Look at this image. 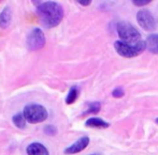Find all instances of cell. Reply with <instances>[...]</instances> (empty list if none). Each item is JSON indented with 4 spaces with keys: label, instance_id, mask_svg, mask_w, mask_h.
Wrapping results in <instances>:
<instances>
[{
    "label": "cell",
    "instance_id": "19",
    "mask_svg": "<svg viewBox=\"0 0 158 155\" xmlns=\"http://www.w3.org/2000/svg\"><path fill=\"white\" fill-rule=\"evenodd\" d=\"M92 155H100V154H92Z\"/></svg>",
    "mask_w": 158,
    "mask_h": 155
},
{
    "label": "cell",
    "instance_id": "10",
    "mask_svg": "<svg viewBox=\"0 0 158 155\" xmlns=\"http://www.w3.org/2000/svg\"><path fill=\"white\" fill-rule=\"evenodd\" d=\"M146 47L152 54L158 55V34H152L148 37Z\"/></svg>",
    "mask_w": 158,
    "mask_h": 155
},
{
    "label": "cell",
    "instance_id": "8",
    "mask_svg": "<svg viewBox=\"0 0 158 155\" xmlns=\"http://www.w3.org/2000/svg\"><path fill=\"white\" fill-rule=\"evenodd\" d=\"M26 152L28 155H50L48 151L42 143L32 142L26 148Z\"/></svg>",
    "mask_w": 158,
    "mask_h": 155
},
{
    "label": "cell",
    "instance_id": "7",
    "mask_svg": "<svg viewBox=\"0 0 158 155\" xmlns=\"http://www.w3.org/2000/svg\"><path fill=\"white\" fill-rule=\"evenodd\" d=\"M89 143V138L86 136L80 138L79 140L75 141L73 145H71L70 147H68L64 150V153L66 154H74V153H79V152L83 151Z\"/></svg>",
    "mask_w": 158,
    "mask_h": 155
},
{
    "label": "cell",
    "instance_id": "2",
    "mask_svg": "<svg viewBox=\"0 0 158 155\" xmlns=\"http://www.w3.org/2000/svg\"><path fill=\"white\" fill-rule=\"evenodd\" d=\"M23 114L25 117L26 121L29 123L35 124L41 123L48 119V110L45 107L39 104H29L26 105L23 110Z\"/></svg>",
    "mask_w": 158,
    "mask_h": 155
},
{
    "label": "cell",
    "instance_id": "17",
    "mask_svg": "<svg viewBox=\"0 0 158 155\" xmlns=\"http://www.w3.org/2000/svg\"><path fill=\"white\" fill-rule=\"evenodd\" d=\"M133 4L135 6H145V4H148L151 2V0H133Z\"/></svg>",
    "mask_w": 158,
    "mask_h": 155
},
{
    "label": "cell",
    "instance_id": "18",
    "mask_svg": "<svg viewBox=\"0 0 158 155\" xmlns=\"http://www.w3.org/2000/svg\"><path fill=\"white\" fill-rule=\"evenodd\" d=\"M79 2L80 4H82V6H88V4H90V0H86V1H83V0H79Z\"/></svg>",
    "mask_w": 158,
    "mask_h": 155
},
{
    "label": "cell",
    "instance_id": "20",
    "mask_svg": "<svg viewBox=\"0 0 158 155\" xmlns=\"http://www.w3.org/2000/svg\"><path fill=\"white\" fill-rule=\"evenodd\" d=\"M156 122H157V123H158V119H156Z\"/></svg>",
    "mask_w": 158,
    "mask_h": 155
},
{
    "label": "cell",
    "instance_id": "3",
    "mask_svg": "<svg viewBox=\"0 0 158 155\" xmlns=\"http://www.w3.org/2000/svg\"><path fill=\"white\" fill-rule=\"evenodd\" d=\"M117 33L122 39V42L130 45H135L142 41L139 31L127 21H121L117 24Z\"/></svg>",
    "mask_w": 158,
    "mask_h": 155
},
{
    "label": "cell",
    "instance_id": "15",
    "mask_svg": "<svg viewBox=\"0 0 158 155\" xmlns=\"http://www.w3.org/2000/svg\"><path fill=\"white\" fill-rule=\"evenodd\" d=\"M56 127L53 125H48L44 127V133H46L48 135H55L56 134Z\"/></svg>",
    "mask_w": 158,
    "mask_h": 155
},
{
    "label": "cell",
    "instance_id": "6",
    "mask_svg": "<svg viewBox=\"0 0 158 155\" xmlns=\"http://www.w3.org/2000/svg\"><path fill=\"white\" fill-rule=\"evenodd\" d=\"M137 21L139 25L146 31H153L156 28V21L154 16L146 10H141L138 12Z\"/></svg>",
    "mask_w": 158,
    "mask_h": 155
},
{
    "label": "cell",
    "instance_id": "4",
    "mask_svg": "<svg viewBox=\"0 0 158 155\" xmlns=\"http://www.w3.org/2000/svg\"><path fill=\"white\" fill-rule=\"evenodd\" d=\"M114 47L121 56L125 57V58H132V57H137L138 55H140L145 49L146 43L144 41H140L135 45H130V44H127L125 42L117 41L115 42Z\"/></svg>",
    "mask_w": 158,
    "mask_h": 155
},
{
    "label": "cell",
    "instance_id": "1",
    "mask_svg": "<svg viewBox=\"0 0 158 155\" xmlns=\"http://www.w3.org/2000/svg\"><path fill=\"white\" fill-rule=\"evenodd\" d=\"M37 14L41 24L45 28L56 27L60 24L64 17V9L55 1L40 2L37 8Z\"/></svg>",
    "mask_w": 158,
    "mask_h": 155
},
{
    "label": "cell",
    "instance_id": "12",
    "mask_svg": "<svg viewBox=\"0 0 158 155\" xmlns=\"http://www.w3.org/2000/svg\"><path fill=\"white\" fill-rule=\"evenodd\" d=\"M12 122L15 126H16V127L23 130V128L26 126V119H25V117H24L23 112H22V114L19 112V114H14L13 118H12Z\"/></svg>",
    "mask_w": 158,
    "mask_h": 155
},
{
    "label": "cell",
    "instance_id": "5",
    "mask_svg": "<svg viewBox=\"0 0 158 155\" xmlns=\"http://www.w3.org/2000/svg\"><path fill=\"white\" fill-rule=\"evenodd\" d=\"M26 44L29 50H38L41 49L45 45V35L43 31L39 28H35L28 33Z\"/></svg>",
    "mask_w": 158,
    "mask_h": 155
},
{
    "label": "cell",
    "instance_id": "9",
    "mask_svg": "<svg viewBox=\"0 0 158 155\" xmlns=\"http://www.w3.org/2000/svg\"><path fill=\"white\" fill-rule=\"evenodd\" d=\"M12 21V11L10 6H6L0 13V28L6 29Z\"/></svg>",
    "mask_w": 158,
    "mask_h": 155
},
{
    "label": "cell",
    "instance_id": "13",
    "mask_svg": "<svg viewBox=\"0 0 158 155\" xmlns=\"http://www.w3.org/2000/svg\"><path fill=\"white\" fill-rule=\"evenodd\" d=\"M77 95H79V90H77V88L72 87L70 89V91H69L68 95H67V97H66V103L68 104V105L73 104L75 101H77Z\"/></svg>",
    "mask_w": 158,
    "mask_h": 155
},
{
    "label": "cell",
    "instance_id": "16",
    "mask_svg": "<svg viewBox=\"0 0 158 155\" xmlns=\"http://www.w3.org/2000/svg\"><path fill=\"white\" fill-rule=\"evenodd\" d=\"M112 95L114 97H122L124 95V90L122 89V88H116V89H114V91L112 92Z\"/></svg>",
    "mask_w": 158,
    "mask_h": 155
},
{
    "label": "cell",
    "instance_id": "11",
    "mask_svg": "<svg viewBox=\"0 0 158 155\" xmlns=\"http://www.w3.org/2000/svg\"><path fill=\"white\" fill-rule=\"evenodd\" d=\"M86 126L88 127H96V128H106L109 127V123L101 120L99 118H90L86 121Z\"/></svg>",
    "mask_w": 158,
    "mask_h": 155
},
{
    "label": "cell",
    "instance_id": "14",
    "mask_svg": "<svg viewBox=\"0 0 158 155\" xmlns=\"http://www.w3.org/2000/svg\"><path fill=\"white\" fill-rule=\"evenodd\" d=\"M100 108H101V105H100L99 102H95V103L90 104L89 106H88V109L85 111V114H98V112L100 111Z\"/></svg>",
    "mask_w": 158,
    "mask_h": 155
}]
</instances>
